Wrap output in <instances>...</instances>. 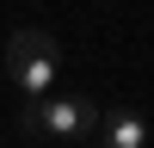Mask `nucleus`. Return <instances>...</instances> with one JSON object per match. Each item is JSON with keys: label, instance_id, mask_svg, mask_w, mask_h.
I'll return each instance as SVG.
<instances>
[{"label": "nucleus", "instance_id": "obj_2", "mask_svg": "<svg viewBox=\"0 0 154 148\" xmlns=\"http://www.w3.org/2000/svg\"><path fill=\"white\" fill-rule=\"evenodd\" d=\"M99 130V111L86 99H25V136H49V142H74V136H93Z\"/></svg>", "mask_w": 154, "mask_h": 148}, {"label": "nucleus", "instance_id": "obj_1", "mask_svg": "<svg viewBox=\"0 0 154 148\" xmlns=\"http://www.w3.org/2000/svg\"><path fill=\"white\" fill-rule=\"evenodd\" d=\"M6 68H12V80H19L25 99H43L49 86H56L62 49H56V37H49V31H19V37L6 43Z\"/></svg>", "mask_w": 154, "mask_h": 148}, {"label": "nucleus", "instance_id": "obj_3", "mask_svg": "<svg viewBox=\"0 0 154 148\" xmlns=\"http://www.w3.org/2000/svg\"><path fill=\"white\" fill-rule=\"evenodd\" d=\"M93 148H148V123L136 111H111L105 130H93Z\"/></svg>", "mask_w": 154, "mask_h": 148}]
</instances>
